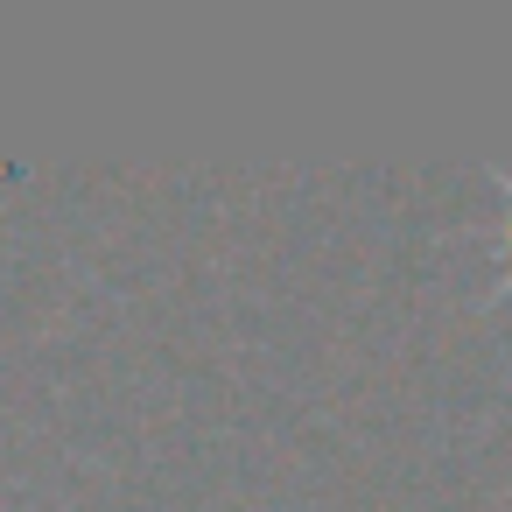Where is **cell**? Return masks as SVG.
Listing matches in <instances>:
<instances>
[{"instance_id":"6da1fadb","label":"cell","mask_w":512,"mask_h":512,"mask_svg":"<svg viewBox=\"0 0 512 512\" xmlns=\"http://www.w3.org/2000/svg\"><path fill=\"white\" fill-rule=\"evenodd\" d=\"M505 197H512V190H505Z\"/></svg>"}]
</instances>
